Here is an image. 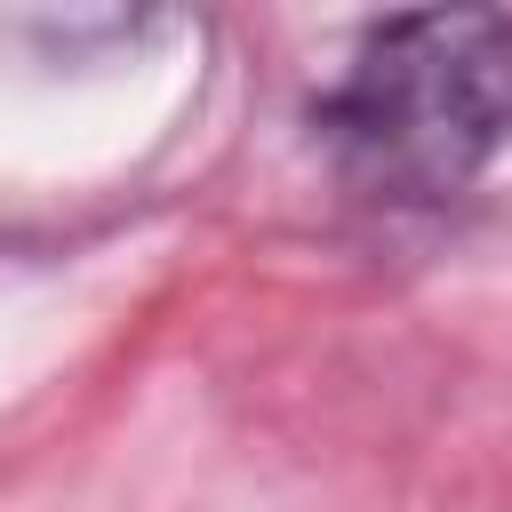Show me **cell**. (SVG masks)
<instances>
[{
    "label": "cell",
    "mask_w": 512,
    "mask_h": 512,
    "mask_svg": "<svg viewBox=\"0 0 512 512\" xmlns=\"http://www.w3.org/2000/svg\"><path fill=\"white\" fill-rule=\"evenodd\" d=\"M312 144L376 208H440L512 144V16L408 8L312 96Z\"/></svg>",
    "instance_id": "obj_1"
}]
</instances>
